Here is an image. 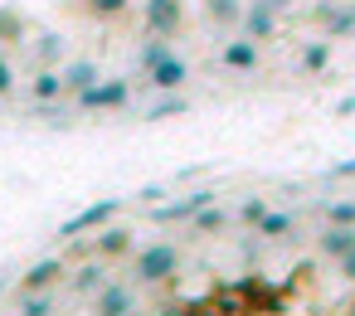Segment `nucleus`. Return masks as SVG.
I'll return each mask as SVG.
<instances>
[{
	"label": "nucleus",
	"instance_id": "f8f14e48",
	"mask_svg": "<svg viewBox=\"0 0 355 316\" xmlns=\"http://www.w3.org/2000/svg\"><path fill=\"white\" fill-rule=\"evenodd\" d=\"M59 73H64V93H69V98H78L83 88H93V83L103 78L98 59H69V64H64Z\"/></svg>",
	"mask_w": 355,
	"mask_h": 316
},
{
	"label": "nucleus",
	"instance_id": "aec40b11",
	"mask_svg": "<svg viewBox=\"0 0 355 316\" xmlns=\"http://www.w3.org/2000/svg\"><path fill=\"white\" fill-rule=\"evenodd\" d=\"M331 44L336 40H311V44H302V73H326V64H331Z\"/></svg>",
	"mask_w": 355,
	"mask_h": 316
},
{
	"label": "nucleus",
	"instance_id": "412c9836",
	"mask_svg": "<svg viewBox=\"0 0 355 316\" xmlns=\"http://www.w3.org/2000/svg\"><path fill=\"white\" fill-rule=\"evenodd\" d=\"M20 316H59V297L49 292H20Z\"/></svg>",
	"mask_w": 355,
	"mask_h": 316
},
{
	"label": "nucleus",
	"instance_id": "4468645a",
	"mask_svg": "<svg viewBox=\"0 0 355 316\" xmlns=\"http://www.w3.org/2000/svg\"><path fill=\"white\" fill-rule=\"evenodd\" d=\"M200 6H205V15L219 35H234L239 20H243V0H200Z\"/></svg>",
	"mask_w": 355,
	"mask_h": 316
},
{
	"label": "nucleus",
	"instance_id": "7ed1b4c3",
	"mask_svg": "<svg viewBox=\"0 0 355 316\" xmlns=\"http://www.w3.org/2000/svg\"><path fill=\"white\" fill-rule=\"evenodd\" d=\"M141 25L151 40H175L185 30V0H146Z\"/></svg>",
	"mask_w": 355,
	"mask_h": 316
},
{
	"label": "nucleus",
	"instance_id": "f3484780",
	"mask_svg": "<svg viewBox=\"0 0 355 316\" xmlns=\"http://www.w3.org/2000/svg\"><path fill=\"white\" fill-rule=\"evenodd\" d=\"M35 69H59V59H64V35H54V30H44V35H35Z\"/></svg>",
	"mask_w": 355,
	"mask_h": 316
},
{
	"label": "nucleus",
	"instance_id": "0eeeda50",
	"mask_svg": "<svg viewBox=\"0 0 355 316\" xmlns=\"http://www.w3.org/2000/svg\"><path fill=\"white\" fill-rule=\"evenodd\" d=\"M311 20L321 25L326 40H345V35H355V0H326V6L311 10Z\"/></svg>",
	"mask_w": 355,
	"mask_h": 316
},
{
	"label": "nucleus",
	"instance_id": "39448f33",
	"mask_svg": "<svg viewBox=\"0 0 355 316\" xmlns=\"http://www.w3.org/2000/svg\"><path fill=\"white\" fill-rule=\"evenodd\" d=\"M219 64H224L229 73H258V64H263V44H253L248 35L234 30V40L219 44Z\"/></svg>",
	"mask_w": 355,
	"mask_h": 316
},
{
	"label": "nucleus",
	"instance_id": "9d476101",
	"mask_svg": "<svg viewBox=\"0 0 355 316\" xmlns=\"http://www.w3.org/2000/svg\"><path fill=\"white\" fill-rule=\"evenodd\" d=\"M93 253L103 263H117V258H132L137 253V234L127 224H103V234L93 238Z\"/></svg>",
	"mask_w": 355,
	"mask_h": 316
},
{
	"label": "nucleus",
	"instance_id": "2eb2a0df",
	"mask_svg": "<svg viewBox=\"0 0 355 316\" xmlns=\"http://www.w3.org/2000/svg\"><path fill=\"white\" fill-rule=\"evenodd\" d=\"M350 243H355V229H350V224H326V229L316 234V253H321V258H331V263H336Z\"/></svg>",
	"mask_w": 355,
	"mask_h": 316
},
{
	"label": "nucleus",
	"instance_id": "b1692460",
	"mask_svg": "<svg viewBox=\"0 0 355 316\" xmlns=\"http://www.w3.org/2000/svg\"><path fill=\"white\" fill-rule=\"evenodd\" d=\"M127 6L132 0H83V10L93 20H117V15H127Z\"/></svg>",
	"mask_w": 355,
	"mask_h": 316
},
{
	"label": "nucleus",
	"instance_id": "a878e982",
	"mask_svg": "<svg viewBox=\"0 0 355 316\" xmlns=\"http://www.w3.org/2000/svg\"><path fill=\"white\" fill-rule=\"evenodd\" d=\"M166 49H171V40H151V35H146V44H141V54H137V69L146 73V69H151V64H156Z\"/></svg>",
	"mask_w": 355,
	"mask_h": 316
},
{
	"label": "nucleus",
	"instance_id": "a211bd4d",
	"mask_svg": "<svg viewBox=\"0 0 355 316\" xmlns=\"http://www.w3.org/2000/svg\"><path fill=\"white\" fill-rule=\"evenodd\" d=\"M25 40H30L25 15H20V10H0V49H15V44H25Z\"/></svg>",
	"mask_w": 355,
	"mask_h": 316
},
{
	"label": "nucleus",
	"instance_id": "6e6552de",
	"mask_svg": "<svg viewBox=\"0 0 355 316\" xmlns=\"http://www.w3.org/2000/svg\"><path fill=\"white\" fill-rule=\"evenodd\" d=\"M239 35H248L253 44H272L277 40V10L268 6V0H248L243 20H239Z\"/></svg>",
	"mask_w": 355,
	"mask_h": 316
},
{
	"label": "nucleus",
	"instance_id": "c85d7f7f",
	"mask_svg": "<svg viewBox=\"0 0 355 316\" xmlns=\"http://www.w3.org/2000/svg\"><path fill=\"white\" fill-rule=\"evenodd\" d=\"M336 272H340V282H350V287H355V243L336 258Z\"/></svg>",
	"mask_w": 355,
	"mask_h": 316
},
{
	"label": "nucleus",
	"instance_id": "f257e3e1",
	"mask_svg": "<svg viewBox=\"0 0 355 316\" xmlns=\"http://www.w3.org/2000/svg\"><path fill=\"white\" fill-rule=\"evenodd\" d=\"M180 272V243L171 238H156V243H141L132 253V282L137 287H156V282H171Z\"/></svg>",
	"mask_w": 355,
	"mask_h": 316
},
{
	"label": "nucleus",
	"instance_id": "9b49d317",
	"mask_svg": "<svg viewBox=\"0 0 355 316\" xmlns=\"http://www.w3.org/2000/svg\"><path fill=\"white\" fill-rule=\"evenodd\" d=\"M59 277H64V258H40L20 272V292H49L59 287Z\"/></svg>",
	"mask_w": 355,
	"mask_h": 316
},
{
	"label": "nucleus",
	"instance_id": "bb28decb",
	"mask_svg": "<svg viewBox=\"0 0 355 316\" xmlns=\"http://www.w3.org/2000/svg\"><path fill=\"white\" fill-rule=\"evenodd\" d=\"M15 83H20V73H15V64H10V54L0 49V98H10L15 93Z\"/></svg>",
	"mask_w": 355,
	"mask_h": 316
},
{
	"label": "nucleus",
	"instance_id": "1a4fd4ad",
	"mask_svg": "<svg viewBox=\"0 0 355 316\" xmlns=\"http://www.w3.org/2000/svg\"><path fill=\"white\" fill-rule=\"evenodd\" d=\"M122 209V200H103V204H88L83 214H73V219H64L59 224V238H83L88 229H103V224H112V214Z\"/></svg>",
	"mask_w": 355,
	"mask_h": 316
},
{
	"label": "nucleus",
	"instance_id": "cd10ccee",
	"mask_svg": "<svg viewBox=\"0 0 355 316\" xmlns=\"http://www.w3.org/2000/svg\"><path fill=\"white\" fill-rule=\"evenodd\" d=\"M263 214H268V204H263V200H258V195H253V200H243V204H239V224H248V229H253V224H258V219H263Z\"/></svg>",
	"mask_w": 355,
	"mask_h": 316
},
{
	"label": "nucleus",
	"instance_id": "20e7f679",
	"mask_svg": "<svg viewBox=\"0 0 355 316\" xmlns=\"http://www.w3.org/2000/svg\"><path fill=\"white\" fill-rule=\"evenodd\" d=\"M93 316H137V282L107 277L103 292L93 297Z\"/></svg>",
	"mask_w": 355,
	"mask_h": 316
},
{
	"label": "nucleus",
	"instance_id": "ddd939ff",
	"mask_svg": "<svg viewBox=\"0 0 355 316\" xmlns=\"http://www.w3.org/2000/svg\"><path fill=\"white\" fill-rule=\"evenodd\" d=\"M30 98H35L40 107H54L59 98H69V93H64V73H59V69H35V78H30Z\"/></svg>",
	"mask_w": 355,
	"mask_h": 316
},
{
	"label": "nucleus",
	"instance_id": "dca6fc26",
	"mask_svg": "<svg viewBox=\"0 0 355 316\" xmlns=\"http://www.w3.org/2000/svg\"><path fill=\"white\" fill-rule=\"evenodd\" d=\"M103 282H107L103 258H98V263H83V267L73 272V297H78V301H93V297L103 292Z\"/></svg>",
	"mask_w": 355,
	"mask_h": 316
},
{
	"label": "nucleus",
	"instance_id": "4be33fe9",
	"mask_svg": "<svg viewBox=\"0 0 355 316\" xmlns=\"http://www.w3.org/2000/svg\"><path fill=\"white\" fill-rule=\"evenodd\" d=\"M224 224H229V214H224L219 204H200V209L190 214V229H195V234H219Z\"/></svg>",
	"mask_w": 355,
	"mask_h": 316
},
{
	"label": "nucleus",
	"instance_id": "5701e85b",
	"mask_svg": "<svg viewBox=\"0 0 355 316\" xmlns=\"http://www.w3.org/2000/svg\"><path fill=\"white\" fill-rule=\"evenodd\" d=\"M321 224H350L355 229V200H326L321 204Z\"/></svg>",
	"mask_w": 355,
	"mask_h": 316
},
{
	"label": "nucleus",
	"instance_id": "c756f323",
	"mask_svg": "<svg viewBox=\"0 0 355 316\" xmlns=\"http://www.w3.org/2000/svg\"><path fill=\"white\" fill-rule=\"evenodd\" d=\"M340 311H345V316H355V297H350V301H345V306H340Z\"/></svg>",
	"mask_w": 355,
	"mask_h": 316
},
{
	"label": "nucleus",
	"instance_id": "6ab92c4d",
	"mask_svg": "<svg viewBox=\"0 0 355 316\" xmlns=\"http://www.w3.org/2000/svg\"><path fill=\"white\" fill-rule=\"evenodd\" d=\"M253 229H258L263 238H272V243H277V238H292V229H297V219H292L287 209H268V214H263V219H258Z\"/></svg>",
	"mask_w": 355,
	"mask_h": 316
},
{
	"label": "nucleus",
	"instance_id": "423d86ee",
	"mask_svg": "<svg viewBox=\"0 0 355 316\" xmlns=\"http://www.w3.org/2000/svg\"><path fill=\"white\" fill-rule=\"evenodd\" d=\"M146 83H151L156 93H180V88L190 83V64H185L175 49H166V54L146 69Z\"/></svg>",
	"mask_w": 355,
	"mask_h": 316
},
{
	"label": "nucleus",
	"instance_id": "393cba45",
	"mask_svg": "<svg viewBox=\"0 0 355 316\" xmlns=\"http://www.w3.org/2000/svg\"><path fill=\"white\" fill-rule=\"evenodd\" d=\"M185 107H190V98H175V93H166L161 103H151V107H146V117H151V122H161V117H180Z\"/></svg>",
	"mask_w": 355,
	"mask_h": 316
},
{
	"label": "nucleus",
	"instance_id": "f03ea898",
	"mask_svg": "<svg viewBox=\"0 0 355 316\" xmlns=\"http://www.w3.org/2000/svg\"><path fill=\"white\" fill-rule=\"evenodd\" d=\"M78 112H122L132 103V83L127 78H98L93 88H83L78 98Z\"/></svg>",
	"mask_w": 355,
	"mask_h": 316
}]
</instances>
